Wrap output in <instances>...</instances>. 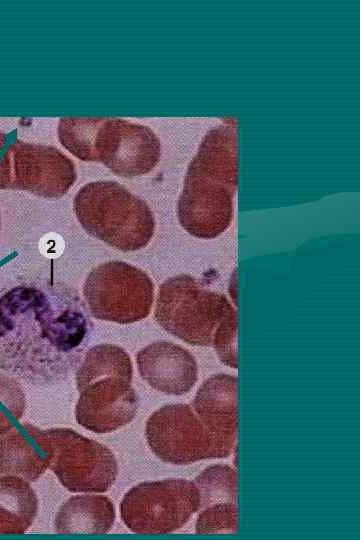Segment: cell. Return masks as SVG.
Segmentation results:
<instances>
[{
	"instance_id": "cell-9",
	"label": "cell",
	"mask_w": 360,
	"mask_h": 540,
	"mask_svg": "<svg viewBox=\"0 0 360 540\" xmlns=\"http://www.w3.org/2000/svg\"><path fill=\"white\" fill-rule=\"evenodd\" d=\"M145 436L151 451L166 463L185 465L222 458L212 436L187 404H169L153 412Z\"/></svg>"
},
{
	"instance_id": "cell-19",
	"label": "cell",
	"mask_w": 360,
	"mask_h": 540,
	"mask_svg": "<svg viewBox=\"0 0 360 540\" xmlns=\"http://www.w3.org/2000/svg\"><path fill=\"white\" fill-rule=\"evenodd\" d=\"M197 534H233L238 531V510L234 503H217L201 509Z\"/></svg>"
},
{
	"instance_id": "cell-1",
	"label": "cell",
	"mask_w": 360,
	"mask_h": 540,
	"mask_svg": "<svg viewBox=\"0 0 360 540\" xmlns=\"http://www.w3.org/2000/svg\"><path fill=\"white\" fill-rule=\"evenodd\" d=\"M87 333L78 305L34 286L0 297V367L22 377L48 374Z\"/></svg>"
},
{
	"instance_id": "cell-11",
	"label": "cell",
	"mask_w": 360,
	"mask_h": 540,
	"mask_svg": "<svg viewBox=\"0 0 360 540\" xmlns=\"http://www.w3.org/2000/svg\"><path fill=\"white\" fill-rule=\"evenodd\" d=\"M76 177L74 163L58 149L23 141L13 142L11 189L58 199L70 190Z\"/></svg>"
},
{
	"instance_id": "cell-10",
	"label": "cell",
	"mask_w": 360,
	"mask_h": 540,
	"mask_svg": "<svg viewBox=\"0 0 360 540\" xmlns=\"http://www.w3.org/2000/svg\"><path fill=\"white\" fill-rule=\"evenodd\" d=\"M96 161L121 177L151 172L161 157V143L149 127L119 118H105L96 137Z\"/></svg>"
},
{
	"instance_id": "cell-5",
	"label": "cell",
	"mask_w": 360,
	"mask_h": 540,
	"mask_svg": "<svg viewBox=\"0 0 360 540\" xmlns=\"http://www.w3.org/2000/svg\"><path fill=\"white\" fill-rule=\"evenodd\" d=\"M228 299L180 274L166 279L156 298L154 316L167 332L195 346H212L214 333L232 308Z\"/></svg>"
},
{
	"instance_id": "cell-2",
	"label": "cell",
	"mask_w": 360,
	"mask_h": 540,
	"mask_svg": "<svg viewBox=\"0 0 360 540\" xmlns=\"http://www.w3.org/2000/svg\"><path fill=\"white\" fill-rule=\"evenodd\" d=\"M238 175V119L228 116L205 134L189 163L177 206L184 230L214 239L228 229Z\"/></svg>"
},
{
	"instance_id": "cell-12",
	"label": "cell",
	"mask_w": 360,
	"mask_h": 540,
	"mask_svg": "<svg viewBox=\"0 0 360 540\" xmlns=\"http://www.w3.org/2000/svg\"><path fill=\"white\" fill-rule=\"evenodd\" d=\"M192 408L212 436L222 458L228 457L237 439V377L224 373L209 377L198 389Z\"/></svg>"
},
{
	"instance_id": "cell-21",
	"label": "cell",
	"mask_w": 360,
	"mask_h": 540,
	"mask_svg": "<svg viewBox=\"0 0 360 540\" xmlns=\"http://www.w3.org/2000/svg\"><path fill=\"white\" fill-rule=\"evenodd\" d=\"M237 335L238 316L236 309L232 307L218 325L212 346L220 361L234 369L238 367Z\"/></svg>"
},
{
	"instance_id": "cell-6",
	"label": "cell",
	"mask_w": 360,
	"mask_h": 540,
	"mask_svg": "<svg viewBox=\"0 0 360 540\" xmlns=\"http://www.w3.org/2000/svg\"><path fill=\"white\" fill-rule=\"evenodd\" d=\"M83 295L95 318L131 324L149 315L154 284L140 268L124 261H108L89 273Z\"/></svg>"
},
{
	"instance_id": "cell-17",
	"label": "cell",
	"mask_w": 360,
	"mask_h": 540,
	"mask_svg": "<svg viewBox=\"0 0 360 540\" xmlns=\"http://www.w3.org/2000/svg\"><path fill=\"white\" fill-rule=\"evenodd\" d=\"M104 117H65L58 123L61 144L83 161H96V137Z\"/></svg>"
},
{
	"instance_id": "cell-18",
	"label": "cell",
	"mask_w": 360,
	"mask_h": 540,
	"mask_svg": "<svg viewBox=\"0 0 360 540\" xmlns=\"http://www.w3.org/2000/svg\"><path fill=\"white\" fill-rule=\"evenodd\" d=\"M200 496L199 510L217 503L237 504V472L228 465H212L193 481Z\"/></svg>"
},
{
	"instance_id": "cell-3",
	"label": "cell",
	"mask_w": 360,
	"mask_h": 540,
	"mask_svg": "<svg viewBox=\"0 0 360 540\" xmlns=\"http://www.w3.org/2000/svg\"><path fill=\"white\" fill-rule=\"evenodd\" d=\"M132 374L130 356L123 348L112 344L92 347L75 377L77 423L95 433H110L128 424L138 409Z\"/></svg>"
},
{
	"instance_id": "cell-15",
	"label": "cell",
	"mask_w": 360,
	"mask_h": 540,
	"mask_svg": "<svg viewBox=\"0 0 360 540\" xmlns=\"http://www.w3.org/2000/svg\"><path fill=\"white\" fill-rule=\"evenodd\" d=\"M115 520L112 501L103 495H76L59 508L55 530L61 534H106Z\"/></svg>"
},
{
	"instance_id": "cell-8",
	"label": "cell",
	"mask_w": 360,
	"mask_h": 540,
	"mask_svg": "<svg viewBox=\"0 0 360 540\" xmlns=\"http://www.w3.org/2000/svg\"><path fill=\"white\" fill-rule=\"evenodd\" d=\"M45 433L52 450L49 468L67 490L102 493L113 485L118 467L109 448L68 428Z\"/></svg>"
},
{
	"instance_id": "cell-4",
	"label": "cell",
	"mask_w": 360,
	"mask_h": 540,
	"mask_svg": "<svg viewBox=\"0 0 360 540\" xmlns=\"http://www.w3.org/2000/svg\"><path fill=\"white\" fill-rule=\"evenodd\" d=\"M73 209L91 236L123 252L145 247L154 234L148 204L115 181L84 185L74 197Z\"/></svg>"
},
{
	"instance_id": "cell-22",
	"label": "cell",
	"mask_w": 360,
	"mask_h": 540,
	"mask_svg": "<svg viewBox=\"0 0 360 540\" xmlns=\"http://www.w3.org/2000/svg\"><path fill=\"white\" fill-rule=\"evenodd\" d=\"M12 145L10 137L6 133L0 132V189L11 187Z\"/></svg>"
},
{
	"instance_id": "cell-16",
	"label": "cell",
	"mask_w": 360,
	"mask_h": 540,
	"mask_svg": "<svg viewBox=\"0 0 360 540\" xmlns=\"http://www.w3.org/2000/svg\"><path fill=\"white\" fill-rule=\"evenodd\" d=\"M37 510V496L28 481L16 476L0 477V534L25 533Z\"/></svg>"
},
{
	"instance_id": "cell-14",
	"label": "cell",
	"mask_w": 360,
	"mask_h": 540,
	"mask_svg": "<svg viewBox=\"0 0 360 540\" xmlns=\"http://www.w3.org/2000/svg\"><path fill=\"white\" fill-rule=\"evenodd\" d=\"M51 458L45 430L26 423L0 433V477L35 481L49 467Z\"/></svg>"
},
{
	"instance_id": "cell-20",
	"label": "cell",
	"mask_w": 360,
	"mask_h": 540,
	"mask_svg": "<svg viewBox=\"0 0 360 540\" xmlns=\"http://www.w3.org/2000/svg\"><path fill=\"white\" fill-rule=\"evenodd\" d=\"M25 411V394L10 376L0 374V433L14 427Z\"/></svg>"
},
{
	"instance_id": "cell-23",
	"label": "cell",
	"mask_w": 360,
	"mask_h": 540,
	"mask_svg": "<svg viewBox=\"0 0 360 540\" xmlns=\"http://www.w3.org/2000/svg\"><path fill=\"white\" fill-rule=\"evenodd\" d=\"M0 228H1V215H0Z\"/></svg>"
},
{
	"instance_id": "cell-7",
	"label": "cell",
	"mask_w": 360,
	"mask_h": 540,
	"mask_svg": "<svg viewBox=\"0 0 360 540\" xmlns=\"http://www.w3.org/2000/svg\"><path fill=\"white\" fill-rule=\"evenodd\" d=\"M199 508L194 482L165 479L132 487L120 503V515L134 533L166 534L183 527Z\"/></svg>"
},
{
	"instance_id": "cell-13",
	"label": "cell",
	"mask_w": 360,
	"mask_h": 540,
	"mask_svg": "<svg viewBox=\"0 0 360 540\" xmlns=\"http://www.w3.org/2000/svg\"><path fill=\"white\" fill-rule=\"evenodd\" d=\"M140 376L153 389L169 394L189 392L198 378L197 363L185 348L167 342H153L137 353Z\"/></svg>"
}]
</instances>
